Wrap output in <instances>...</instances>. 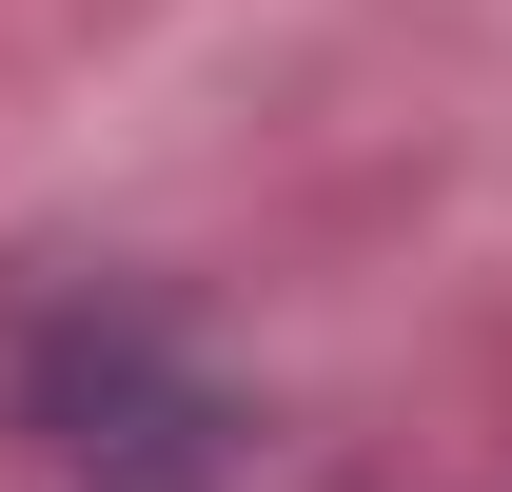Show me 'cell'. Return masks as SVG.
Here are the masks:
<instances>
[{"label": "cell", "mask_w": 512, "mask_h": 492, "mask_svg": "<svg viewBox=\"0 0 512 492\" xmlns=\"http://www.w3.org/2000/svg\"><path fill=\"white\" fill-rule=\"evenodd\" d=\"M20 433L60 453L79 492H237V414H217V374L119 296H60L20 335Z\"/></svg>", "instance_id": "cell-1"}]
</instances>
